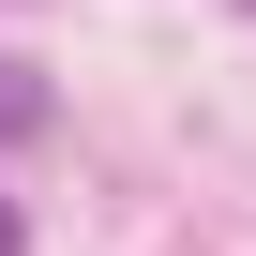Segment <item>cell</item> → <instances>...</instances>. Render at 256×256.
Wrapping results in <instances>:
<instances>
[{
  "label": "cell",
  "mask_w": 256,
  "mask_h": 256,
  "mask_svg": "<svg viewBox=\"0 0 256 256\" xmlns=\"http://www.w3.org/2000/svg\"><path fill=\"white\" fill-rule=\"evenodd\" d=\"M0 136H46V76L30 60H0Z\"/></svg>",
  "instance_id": "1"
},
{
  "label": "cell",
  "mask_w": 256,
  "mask_h": 256,
  "mask_svg": "<svg viewBox=\"0 0 256 256\" xmlns=\"http://www.w3.org/2000/svg\"><path fill=\"white\" fill-rule=\"evenodd\" d=\"M16 241H30V226H16V196H0V256H16Z\"/></svg>",
  "instance_id": "2"
}]
</instances>
